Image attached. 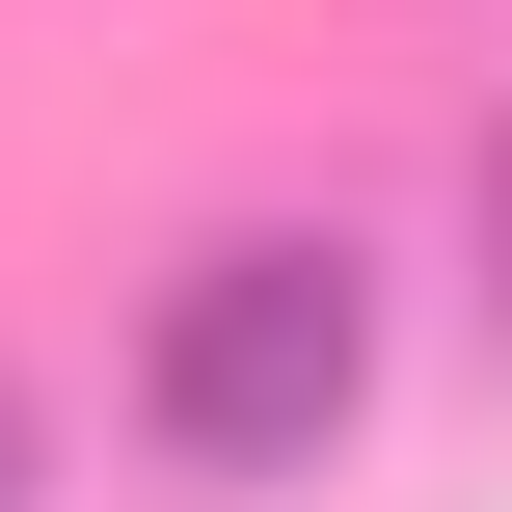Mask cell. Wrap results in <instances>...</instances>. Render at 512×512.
<instances>
[{
	"instance_id": "6da1fadb",
	"label": "cell",
	"mask_w": 512,
	"mask_h": 512,
	"mask_svg": "<svg viewBox=\"0 0 512 512\" xmlns=\"http://www.w3.org/2000/svg\"><path fill=\"white\" fill-rule=\"evenodd\" d=\"M351 405H378V243L351 216H243V243L162 270V324H135V459L162 486H324Z\"/></svg>"
},
{
	"instance_id": "7a4b0ae2",
	"label": "cell",
	"mask_w": 512,
	"mask_h": 512,
	"mask_svg": "<svg viewBox=\"0 0 512 512\" xmlns=\"http://www.w3.org/2000/svg\"><path fill=\"white\" fill-rule=\"evenodd\" d=\"M486 324H512V135H486Z\"/></svg>"
},
{
	"instance_id": "3957f363",
	"label": "cell",
	"mask_w": 512,
	"mask_h": 512,
	"mask_svg": "<svg viewBox=\"0 0 512 512\" xmlns=\"http://www.w3.org/2000/svg\"><path fill=\"white\" fill-rule=\"evenodd\" d=\"M0 512H27V405H0Z\"/></svg>"
}]
</instances>
